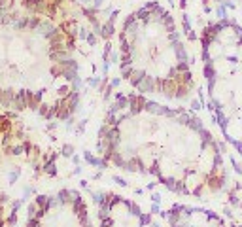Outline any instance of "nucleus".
Instances as JSON below:
<instances>
[{
	"label": "nucleus",
	"mask_w": 242,
	"mask_h": 227,
	"mask_svg": "<svg viewBox=\"0 0 242 227\" xmlns=\"http://www.w3.org/2000/svg\"><path fill=\"white\" fill-rule=\"evenodd\" d=\"M25 227H93L87 206L72 193L38 199L29 208Z\"/></svg>",
	"instance_id": "nucleus-3"
},
{
	"label": "nucleus",
	"mask_w": 242,
	"mask_h": 227,
	"mask_svg": "<svg viewBox=\"0 0 242 227\" xmlns=\"http://www.w3.org/2000/svg\"><path fill=\"white\" fill-rule=\"evenodd\" d=\"M110 155L125 167L155 172L187 193L216 191L221 182L216 150L191 121L131 102L106 131Z\"/></svg>",
	"instance_id": "nucleus-1"
},
{
	"label": "nucleus",
	"mask_w": 242,
	"mask_h": 227,
	"mask_svg": "<svg viewBox=\"0 0 242 227\" xmlns=\"http://www.w3.org/2000/svg\"><path fill=\"white\" fill-rule=\"evenodd\" d=\"M127 46V59L134 82L146 89L168 95L184 91L187 74L170 36L134 32Z\"/></svg>",
	"instance_id": "nucleus-2"
},
{
	"label": "nucleus",
	"mask_w": 242,
	"mask_h": 227,
	"mask_svg": "<svg viewBox=\"0 0 242 227\" xmlns=\"http://www.w3.org/2000/svg\"><path fill=\"white\" fill-rule=\"evenodd\" d=\"M100 227H159L140 208L123 199H108L100 206Z\"/></svg>",
	"instance_id": "nucleus-4"
},
{
	"label": "nucleus",
	"mask_w": 242,
	"mask_h": 227,
	"mask_svg": "<svg viewBox=\"0 0 242 227\" xmlns=\"http://www.w3.org/2000/svg\"><path fill=\"white\" fill-rule=\"evenodd\" d=\"M170 227H225L221 218L212 214L210 210L189 206H176L168 214Z\"/></svg>",
	"instance_id": "nucleus-5"
}]
</instances>
